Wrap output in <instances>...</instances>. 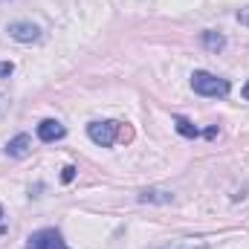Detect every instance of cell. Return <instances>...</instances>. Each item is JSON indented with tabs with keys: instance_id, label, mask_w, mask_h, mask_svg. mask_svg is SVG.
<instances>
[{
	"instance_id": "obj_11",
	"label": "cell",
	"mask_w": 249,
	"mask_h": 249,
	"mask_svg": "<svg viewBox=\"0 0 249 249\" xmlns=\"http://www.w3.org/2000/svg\"><path fill=\"white\" fill-rule=\"evenodd\" d=\"M15 72V64L12 61H0V78H9Z\"/></svg>"
},
{
	"instance_id": "obj_12",
	"label": "cell",
	"mask_w": 249,
	"mask_h": 249,
	"mask_svg": "<svg viewBox=\"0 0 249 249\" xmlns=\"http://www.w3.org/2000/svg\"><path fill=\"white\" fill-rule=\"evenodd\" d=\"M72 177H75V168H72V165H64L61 168V183H72Z\"/></svg>"
},
{
	"instance_id": "obj_4",
	"label": "cell",
	"mask_w": 249,
	"mask_h": 249,
	"mask_svg": "<svg viewBox=\"0 0 249 249\" xmlns=\"http://www.w3.org/2000/svg\"><path fill=\"white\" fill-rule=\"evenodd\" d=\"M6 32H9V38L18 41V44H32V41L41 38V29H38L35 23H29V20H15V23H9Z\"/></svg>"
},
{
	"instance_id": "obj_8",
	"label": "cell",
	"mask_w": 249,
	"mask_h": 249,
	"mask_svg": "<svg viewBox=\"0 0 249 249\" xmlns=\"http://www.w3.org/2000/svg\"><path fill=\"white\" fill-rule=\"evenodd\" d=\"M200 41H203V47H206V50H212V53H220V50L226 47V38H223L220 32H203V35H200Z\"/></svg>"
},
{
	"instance_id": "obj_15",
	"label": "cell",
	"mask_w": 249,
	"mask_h": 249,
	"mask_svg": "<svg viewBox=\"0 0 249 249\" xmlns=\"http://www.w3.org/2000/svg\"><path fill=\"white\" fill-rule=\"evenodd\" d=\"M0 217H3V209H0ZM0 232H6V226H3V223H0Z\"/></svg>"
},
{
	"instance_id": "obj_7",
	"label": "cell",
	"mask_w": 249,
	"mask_h": 249,
	"mask_svg": "<svg viewBox=\"0 0 249 249\" xmlns=\"http://www.w3.org/2000/svg\"><path fill=\"white\" fill-rule=\"evenodd\" d=\"M136 200L139 203H160V206H165V203H174V194L168 188H145V191H139Z\"/></svg>"
},
{
	"instance_id": "obj_2",
	"label": "cell",
	"mask_w": 249,
	"mask_h": 249,
	"mask_svg": "<svg viewBox=\"0 0 249 249\" xmlns=\"http://www.w3.org/2000/svg\"><path fill=\"white\" fill-rule=\"evenodd\" d=\"M119 127H122V124L113 122V119H105V122H90V124H87V136H90L96 145L110 148V145L116 142V136H119Z\"/></svg>"
},
{
	"instance_id": "obj_14",
	"label": "cell",
	"mask_w": 249,
	"mask_h": 249,
	"mask_svg": "<svg viewBox=\"0 0 249 249\" xmlns=\"http://www.w3.org/2000/svg\"><path fill=\"white\" fill-rule=\"evenodd\" d=\"M241 96H244V99H247V102H249V81H247V84H244V90H241Z\"/></svg>"
},
{
	"instance_id": "obj_10",
	"label": "cell",
	"mask_w": 249,
	"mask_h": 249,
	"mask_svg": "<svg viewBox=\"0 0 249 249\" xmlns=\"http://www.w3.org/2000/svg\"><path fill=\"white\" fill-rule=\"evenodd\" d=\"M160 249H209L206 241H174L168 247H160Z\"/></svg>"
},
{
	"instance_id": "obj_1",
	"label": "cell",
	"mask_w": 249,
	"mask_h": 249,
	"mask_svg": "<svg viewBox=\"0 0 249 249\" xmlns=\"http://www.w3.org/2000/svg\"><path fill=\"white\" fill-rule=\"evenodd\" d=\"M191 87H194V93L209 96V99H223V96H229V90H232V84H229L226 78H220V75H214V72H206V70H197V72L191 75Z\"/></svg>"
},
{
	"instance_id": "obj_9",
	"label": "cell",
	"mask_w": 249,
	"mask_h": 249,
	"mask_svg": "<svg viewBox=\"0 0 249 249\" xmlns=\"http://www.w3.org/2000/svg\"><path fill=\"white\" fill-rule=\"evenodd\" d=\"M174 124H177V130H180L186 139H194V136H200V127H194V124L188 122L186 116H177V119H174Z\"/></svg>"
},
{
	"instance_id": "obj_6",
	"label": "cell",
	"mask_w": 249,
	"mask_h": 249,
	"mask_svg": "<svg viewBox=\"0 0 249 249\" xmlns=\"http://www.w3.org/2000/svg\"><path fill=\"white\" fill-rule=\"evenodd\" d=\"M29 148H32V139H29L26 133H18L15 139H9V142H6V154H9V157H15V160L26 157V154H29Z\"/></svg>"
},
{
	"instance_id": "obj_13",
	"label": "cell",
	"mask_w": 249,
	"mask_h": 249,
	"mask_svg": "<svg viewBox=\"0 0 249 249\" xmlns=\"http://www.w3.org/2000/svg\"><path fill=\"white\" fill-rule=\"evenodd\" d=\"M238 20H241L244 26H249V6H247V9H241V12H238Z\"/></svg>"
},
{
	"instance_id": "obj_5",
	"label": "cell",
	"mask_w": 249,
	"mask_h": 249,
	"mask_svg": "<svg viewBox=\"0 0 249 249\" xmlns=\"http://www.w3.org/2000/svg\"><path fill=\"white\" fill-rule=\"evenodd\" d=\"M64 136H67V127L58 119H44V122L38 124V139L41 142H58Z\"/></svg>"
},
{
	"instance_id": "obj_3",
	"label": "cell",
	"mask_w": 249,
	"mask_h": 249,
	"mask_svg": "<svg viewBox=\"0 0 249 249\" xmlns=\"http://www.w3.org/2000/svg\"><path fill=\"white\" fill-rule=\"evenodd\" d=\"M26 249H70V247L64 244V238H61L58 229H38V232L29 235Z\"/></svg>"
}]
</instances>
